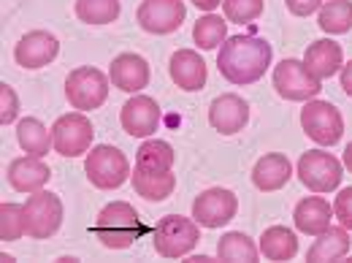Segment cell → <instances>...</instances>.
<instances>
[{"mask_svg": "<svg viewBox=\"0 0 352 263\" xmlns=\"http://www.w3.org/2000/svg\"><path fill=\"white\" fill-rule=\"evenodd\" d=\"M271 57H274V49L263 39L230 36L225 39L217 54V68L230 85H252L268 71Z\"/></svg>", "mask_w": 352, "mask_h": 263, "instance_id": "obj_1", "label": "cell"}, {"mask_svg": "<svg viewBox=\"0 0 352 263\" xmlns=\"http://www.w3.org/2000/svg\"><path fill=\"white\" fill-rule=\"evenodd\" d=\"M95 236L109 250H125L141 236V218L128 201H111L95 220Z\"/></svg>", "mask_w": 352, "mask_h": 263, "instance_id": "obj_2", "label": "cell"}, {"mask_svg": "<svg viewBox=\"0 0 352 263\" xmlns=\"http://www.w3.org/2000/svg\"><path fill=\"white\" fill-rule=\"evenodd\" d=\"M85 171L98 190H117L131 176V163L122 149H117L111 144H98L87 152Z\"/></svg>", "mask_w": 352, "mask_h": 263, "instance_id": "obj_3", "label": "cell"}, {"mask_svg": "<svg viewBox=\"0 0 352 263\" xmlns=\"http://www.w3.org/2000/svg\"><path fill=\"white\" fill-rule=\"evenodd\" d=\"M198 239H201L198 222L182 218V215H166L155 225V233H152L155 250L163 258H182V255L192 253Z\"/></svg>", "mask_w": 352, "mask_h": 263, "instance_id": "obj_4", "label": "cell"}, {"mask_svg": "<svg viewBox=\"0 0 352 263\" xmlns=\"http://www.w3.org/2000/svg\"><path fill=\"white\" fill-rule=\"evenodd\" d=\"M65 98L79 112L100 109L106 103V98H109V79H106V74L92 68V65L71 71L68 79H65Z\"/></svg>", "mask_w": 352, "mask_h": 263, "instance_id": "obj_5", "label": "cell"}, {"mask_svg": "<svg viewBox=\"0 0 352 263\" xmlns=\"http://www.w3.org/2000/svg\"><path fill=\"white\" fill-rule=\"evenodd\" d=\"M301 128L311 141H317L322 147H333L344 133V120L333 103L311 98L301 109Z\"/></svg>", "mask_w": 352, "mask_h": 263, "instance_id": "obj_6", "label": "cell"}, {"mask_svg": "<svg viewBox=\"0 0 352 263\" xmlns=\"http://www.w3.org/2000/svg\"><path fill=\"white\" fill-rule=\"evenodd\" d=\"M92 136H95L92 123L82 112L63 114L52 125V147L63 158H79V155L92 149Z\"/></svg>", "mask_w": 352, "mask_h": 263, "instance_id": "obj_7", "label": "cell"}, {"mask_svg": "<svg viewBox=\"0 0 352 263\" xmlns=\"http://www.w3.org/2000/svg\"><path fill=\"white\" fill-rule=\"evenodd\" d=\"M274 90L285 98V101H311L320 95V79L314 74H309L304 60H282L274 68Z\"/></svg>", "mask_w": 352, "mask_h": 263, "instance_id": "obj_8", "label": "cell"}, {"mask_svg": "<svg viewBox=\"0 0 352 263\" xmlns=\"http://www.w3.org/2000/svg\"><path fill=\"white\" fill-rule=\"evenodd\" d=\"M342 163L322 149H309L298 160V179L307 185L311 193H331L342 185Z\"/></svg>", "mask_w": 352, "mask_h": 263, "instance_id": "obj_9", "label": "cell"}, {"mask_svg": "<svg viewBox=\"0 0 352 263\" xmlns=\"http://www.w3.org/2000/svg\"><path fill=\"white\" fill-rule=\"evenodd\" d=\"M22 207H25V228L30 239H49L57 233L63 222V201L54 193L38 190Z\"/></svg>", "mask_w": 352, "mask_h": 263, "instance_id": "obj_10", "label": "cell"}, {"mask_svg": "<svg viewBox=\"0 0 352 263\" xmlns=\"http://www.w3.org/2000/svg\"><path fill=\"white\" fill-rule=\"evenodd\" d=\"M239 201L225 187H209L192 201V220L204 228H222L225 222L236 218Z\"/></svg>", "mask_w": 352, "mask_h": 263, "instance_id": "obj_11", "label": "cell"}, {"mask_svg": "<svg viewBox=\"0 0 352 263\" xmlns=\"http://www.w3.org/2000/svg\"><path fill=\"white\" fill-rule=\"evenodd\" d=\"M184 14H187V8L182 0H144L135 11V19L146 33L168 36L182 28Z\"/></svg>", "mask_w": 352, "mask_h": 263, "instance_id": "obj_12", "label": "cell"}, {"mask_svg": "<svg viewBox=\"0 0 352 263\" xmlns=\"http://www.w3.org/2000/svg\"><path fill=\"white\" fill-rule=\"evenodd\" d=\"M120 123L128 136L133 138H146L157 131L160 125V106L155 98L149 95H133L131 101L122 106V114H120Z\"/></svg>", "mask_w": 352, "mask_h": 263, "instance_id": "obj_13", "label": "cell"}, {"mask_svg": "<svg viewBox=\"0 0 352 263\" xmlns=\"http://www.w3.org/2000/svg\"><path fill=\"white\" fill-rule=\"evenodd\" d=\"M209 123L222 136H233V133L244 131V125L250 123V106L236 92L217 95L212 101V106H209Z\"/></svg>", "mask_w": 352, "mask_h": 263, "instance_id": "obj_14", "label": "cell"}, {"mask_svg": "<svg viewBox=\"0 0 352 263\" xmlns=\"http://www.w3.org/2000/svg\"><path fill=\"white\" fill-rule=\"evenodd\" d=\"M60 52V41L46 33V30H33L28 36L19 39V44L14 46V60L28 68V71H36V68H44L49 65Z\"/></svg>", "mask_w": 352, "mask_h": 263, "instance_id": "obj_15", "label": "cell"}, {"mask_svg": "<svg viewBox=\"0 0 352 263\" xmlns=\"http://www.w3.org/2000/svg\"><path fill=\"white\" fill-rule=\"evenodd\" d=\"M109 76H111L114 87L122 92H141L149 85V63L135 52L117 54L109 65Z\"/></svg>", "mask_w": 352, "mask_h": 263, "instance_id": "obj_16", "label": "cell"}, {"mask_svg": "<svg viewBox=\"0 0 352 263\" xmlns=\"http://www.w3.org/2000/svg\"><path fill=\"white\" fill-rule=\"evenodd\" d=\"M171 79L179 90L195 92L206 85V60L195 49H179L171 54Z\"/></svg>", "mask_w": 352, "mask_h": 263, "instance_id": "obj_17", "label": "cell"}, {"mask_svg": "<svg viewBox=\"0 0 352 263\" xmlns=\"http://www.w3.org/2000/svg\"><path fill=\"white\" fill-rule=\"evenodd\" d=\"M49 176H52L49 166L41 158H33V155H25V158H16V160L8 163V182L19 193H38V190H44Z\"/></svg>", "mask_w": 352, "mask_h": 263, "instance_id": "obj_18", "label": "cell"}, {"mask_svg": "<svg viewBox=\"0 0 352 263\" xmlns=\"http://www.w3.org/2000/svg\"><path fill=\"white\" fill-rule=\"evenodd\" d=\"M293 176V163L287 160V155L282 152H271V155H263L255 169H252V182L258 190L263 193H274L279 187H285Z\"/></svg>", "mask_w": 352, "mask_h": 263, "instance_id": "obj_19", "label": "cell"}, {"mask_svg": "<svg viewBox=\"0 0 352 263\" xmlns=\"http://www.w3.org/2000/svg\"><path fill=\"white\" fill-rule=\"evenodd\" d=\"M293 220H296V228L301 233H309V236H320L331 228V220H333V212H331V204L320 196H309V198H301L296 212H293Z\"/></svg>", "mask_w": 352, "mask_h": 263, "instance_id": "obj_20", "label": "cell"}, {"mask_svg": "<svg viewBox=\"0 0 352 263\" xmlns=\"http://www.w3.org/2000/svg\"><path fill=\"white\" fill-rule=\"evenodd\" d=\"M304 65L309 68V74H314L320 82L322 79H331L342 65H344V52L342 46L331 39H322V41H314L304 54Z\"/></svg>", "mask_w": 352, "mask_h": 263, "instance_id": "obj_21", "label": "cell"}, {"mask_svg": "<svg viewBox=\"0 0 352 263\" xmlns=\"http://www.w3.org/2000/svg\"><path fill=\"white\" fill-rule=\"evenodd\" d=\"M350 253V236L347 228H328L325 233L317 236V242L309 247V263H325V261H342Z\"/></svg>", "mask_w": 352, "mask_h": 263, "instance_id": "obj_22", "label": "cell"}, {"mask_svg": "<svg viewBox=\"0 0 352 263\" xmlns=\"http://www.w3.org/2000/svg\"><path fill=\"white\" fill-rule=\"evenodd\" d=\"M261 253L268 261H290L298 253V236L285 225H271L261 236Z\"/></svg>", "mask_w": 352, "mask_h": 263, "instance_id": "obj_23", "label": "cell"}, {"mask_svg": "<svg viewBox=\"0 0 352 263\" xmlns=\"http://www.w3.org/2000/svg\"><path fill=\"white\" fill-rule=\"evenodd\" d=\"M133 187L146 201H166L176 187V174L171 171H133Z\"/></svg>", "mask_w": 352, "mask_h": 263, "instance_id": "obj_24", "label": "cell"}, {"mask_svg": "<svg viewBox=\"0 0 352 263\" xmlns=\"http://www.w3.org/2000/svg\"><path fill=\"white\" fill-rule=\"evenodd\" d=\"M174 160L176 155L171 144L160 141V138H152V141L141 144L138 158H135V169H141V171H171Z\"/></svg>", "mask_w": 352, "mask_h": 263, "instance_id": "obj_25", "label": "cell"}, {"mask_svg": "<svg viewBox=\"0 0 352 263\" xmlns=\"http://www.w3.org/2000/svg\"><path fill=\"white\" fill-rule=\"evenodd\" d=\"M16 141H19V147H22L28 155L44 158L46 152H49L52 136H49V131H46V125L41 120L25 117V120H19V125H16Z\"/></svg>", "mask_w": 352, "mask_h": 263, "instance_id": "obj_26", "label": "cell"}, {"mask_svg": "<svg viewBox=\"0 0 352 263\" xmlns=\"http://www.w3.org/2000/svg\"><path fill=\"white\" fill-rule=\"evenodd\" d=\"M217 255H220V261L255 263L258 261V247H255V242L247 233L230 231V233H225L220 242H217Z\"/></svg>", "mask_w": 352, "mask_h": 263, "instance_id": "obj_27", "label": "cell"}, {"mask_svg": "<svg viewBox=\"0 0 352 263\" xmlns=\"http://www.w3.org/2000/svg\"><path fill=\"white\" fill-rule=\"evenodd\" d=\"M320 28L331 36L347 33L352 28V0H328L320 8Z\"/></svg>", "mask_w": 352, "mask_h": 263, "instance_id": "obj_28", "label": "cell"}, {"mask_svg": "<svg viewBox=\"0 0 352 263\" xmlns=\"http://www.w3.org/2000/svg\"><path fill=\"white\" fill-rule=\"evenodd\" d=\"M76 17L87 25H109L120 17V0H76Z\"/></svg>", "mask_w": 352, "mask_h": 263, "instance_id": "obj_29", "label": "cell"}, {"mask_svg": "<svg viewBox=\"0 0 352 263\" xmlns=\"http://www.w3.org/2000/svg\"><path fill=\"white\" fill-rule=\"evenodd\" d=\"M192 39H195V44L201 46V49H217L220 44H225L228 28H225L222 17H217V14L201 17L195 22V28H192Z\"/></svg>", "mask_w": 352, "mask_h": 263, "instance_id": "obj_30", "label": "cell"}, {"mask_svg": "<svg viewBox=\"0 0 352 263\" xmlns=\"http://www.w3.org/2000/svg\"><path fill=\"white\" fill-rule=\"evenodd\" d=\"M22 233H28L25 228V207L19 204H0V239L3 242H16Z\"/></svg>", "mask_w": 352, "mask_h": 263, "instance_id": "obj_31", "label": "cell"}, {"mask_svg": "<svg viewBox=\"0 0 352 263\" xmlns=\"http://www.w3.org/2000/svg\"><path fill=\"white\" fill-rule=\"evenodd\" d=\"M222 11L228 22H255L263 14V0H222Z\"/></svg>", "mask_w": 352, "mask_h": 263, "instance_id": "obj_32", "label": "cell"}, {"mask_svg": "<svg viewBox=\"0 0 352 263\" xmlns=\"http://www.w3.org/2000/svg\"><path fill=\"white\" fill-rule=\"evenodd\" d=\"M19 114V101H16V92L8 87L6 82L0 85V123L3 125H11Z\"/></svg>", "mask_w": 352, "mask_h": 263, "instance_id": "obj_33", "label": "cell"}, {"mask_svg": "<svg viewBox=\"0 0 352 263\" xmlns=\"http://www.w3.org/2000/svg\"><path fill=\"white\" fill-rule=\"evenodd\" d=\"M333 215L339 218V222L352 231V187H344L339 196H336V201H333Z\"/></svg>", "mask_w": 352, "mask_h": 263, "instance_id": "obj_34", "label": "cell"}, {"mask_svg": "<svg viewBox=\"0 0 352 263\" xmlns=\"http://www.w3.org/2000/svg\"><path fill=\"white\" fill-rule=\"evenodd\" d=\"M285 3H287L290 14H296V17H309L317 8H322V0H285Z\"/></svg>", "mask_w": 352, "mask_h": 263, "instance_id": "obj_35", "label": "cell"}, {"mask_svg": "<svg viewBox=\"0 0 352 263\" xmlns=\"http://www.w3.org/2000/svg\"><path fill=\"white\" fill-rule=\"evenodd\" d=\"M342 87H344V92L352 98V60L342 68Z\"/></svg>", "mask_w": 352, "mask_h": 263, "instance_id": "obj_36", "label": "cell"}, {"mask_svg": "<svg viewBox=\"0 0 352 263\" xmlns=\"http://www.w3.org/2000/svg\"><path fill=\"white\" fill-rule=\"evenodd\" d=\"M192 3H195L201 11H214V8L220 6L222 0H192Z\"/></svg>", "mask_w": 352, "mask_h": 263, "instance_id": "obj_37", "label": "cell"}, {"mask_svg": "<svg viewBox=\"0 0 352 263\" xmlns=\"http://www.w3.org/2000/svg\"><path fill=\"white\" fill-rule=\"evenodd\" d=\"M344 166L352 171V141L347 144V149H344Z\"/></svg>", "mask_w": 352, "mask_h": 263, "instance_id": "obj_38", "label": "cell"}, {"mask_svg": "<svg viewBox=\"0 0 352 263\" xmlns=\"http://www.w3.org/2000/svg\"><path fill=\"white\" fill-rule=\"evenodd\" d=\"M206 261H212L209 255H192V258H187V263H206Z\"/></svg>", "mask_w": 352, "mask_h": 263, "instance_id": "obj_39", "label": "cell"}, {"mask_svg": "<svg viewBox=\"0 0 352 263\" xmlns=\"http://www.w3.org/2000/svg\"><path fill=\"white\" fill-rule=\"evenodd\" d=\"M350 261H352V258H350Z\"/></svg>", "mask_w": 352, "mask_h": 263, "instance_id": "obj_40", "label": "cell"}]
</instances>
